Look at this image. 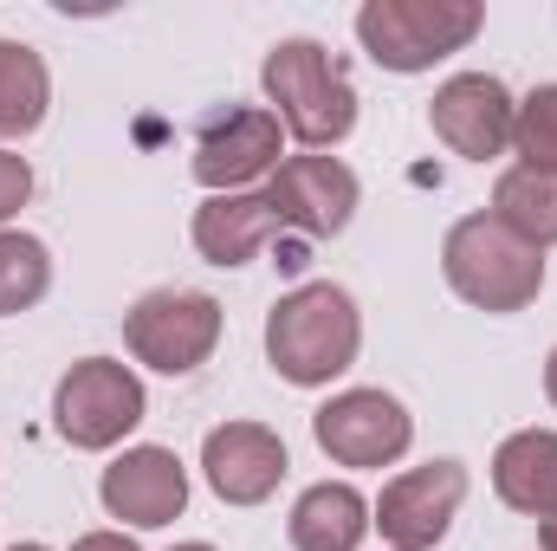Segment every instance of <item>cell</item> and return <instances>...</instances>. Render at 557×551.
<instances>
[{
  "label": "cell",
  "mask_w": 557,
  "mask_h": 551,
  "mask_svg": "<svg viewBox=\"0 0 557 551\" xmlns=\"http://www.w3.org/2000/svg\"><path fill=\"white\" fill-rule=\"evenodd\" d=\"M357 344H363V325H357V305L344 285H298L285 292L267 318V357L285 383L311 390V383H331L357 364Z\"/></svg>",
  "instance_id": "cell-1"
},
{
  "label": "cell",
  "mask_w": 557,
  "mask_h": 551,
  "mask_svg": "<svg viewBox=\"0 0 557 551\" xmlns=\"http://www.w3.org/2000/svg\"><path fill=\"white\" fill-rule=\"evenodd\" d=\"M267 98H273L278 124L298 143L324 149V143H344L357 124V91H350V72L331 46L318 39H278L267 52Z\"/></svg>",
  "instance_id": "cell-2"
},
{
  "label": "cell",
  "mask_w": 557,
  "mask_h": 551,
  "mask_svg": "<svg viewBox=\"0 0 557 551\" xmlns=\"http://www.w3.org/2000/svg\"><path fill=\"white\" fill-rule=\"evenodd\" d=\"M441 267H447V285L480 311H525L545 285V254L493 215L454 221L447 247H441Z\"/></svg>",
  "instance_id": "cell-3"
},
{
  "label": "cell",
  "mask_w": 557,
  "mask_h": 551,
  "mask_svg": "<svg viewBox=\"0 0 557 551\" xmlns=\"http://www.w3.org/2000/svg\"><path fill=\"white\" fill-rule=\"evenodd\" d=\"M480 20L486 13L473 0H370L357 13V39L389 72H428L434 59L460 52L480 33Z\"/></svg>",
  "instance_id": "cell-4"
},
{
  "label": "cell",
  "mask_w": 557,
  "mask_h": 551,
  "mask_svg": "<svg viewBox=\"0 0 557 551\" xmlns=\"http://www.w3.org/2000/svg\"><path fill=\"white\" fill-rule=\"evenodd\" d=\"M124 344L137 351V364L162 377H188L208 364V351L221 344V305L208 292H143L124 311Z\"/></svg>",
  "instance_id": "cell-5"
},
{
  "label": "cell",
  "mask_w": 557,
  "mask_h": 551,
  "mask_svg": "<svg viewBox=\"0 0 557 551\" xmlns=\"http://www.w3.org/2000/svg\"><path fill=\"white\" fill-rule=\"evenodd\" d=\"M52 421L72 448H111L143 421V383L111 357H85L59 377Z\"/></svg>",
  "instance_id": "cell-6"
},
{
  "label": "cell",
  "mask_w": 557,
  "mask_h": 551,
  "mask_svg": "<svg viewBox=\"0 0 557 551\" xmlns=\"http://www.w3.org/2000/svg\"><path fill=\"white\" fill-rule=\"evenodd\" d=\"M311 434L344 467H389L409 448L416 428H409V409L396 396H383V390H344V396H331L324 409L311 415Z\"/></svg>",
  "instance_id": "cell-7"
},
{
  "label": "cell",
  "mask_w": 557,
  "mask_h": 551,
  "mask_svg": "<svg viewBox=\"0 0 557 551\" xmlns=\"http://www.w3.org/2000/svg\"><path fill=\"white\" fill-rule=\"evenodd\" d=\"M467 500V467L460 461H428L416 474L389 480L383 500H376V526L396 551H434L447 539L454 513Z\"/></svg>",
  "instance_id": "cell-8"
},
{
  "label": "cell",
  "mask_w": 557,
  "mask_h": 551,
  "mask_svg": "<svg viewBox=\"0 0 557 551\" xmlns=\"http://www.w3.org/2000/svg\"><path fill=\"white\" fill-rule=\"evenodd\" d=\"M278 162V118L253 105H227L208 111L195 131V182L214 195H240V182L267 175Z\"/></svg>",
  "instance_id": "cell-9"
},
{
  "label": "cell",
  "mask_w": 557,
  "mask_h": 551,
  "mask_svg": "<svg viewBox=\"0 0 557 551\" xmlns=\"http://www.w3.org/2000/svg\"><path fill=\"white\" fill-rule=\"evenodd\" d=\"M512 118H519V105H512V91H506L493 72H460V78H447V85L434 91V105H428L434 137L447 143L454 156H467V162L499 156V149L512 143Z\"/></svg>",
  "instance_id": "cell-10"
},
{
  "label": "cell",
  "mask_w": 557,
  "mask_h": 551,
  "mask_svg": "<svg viewBox=\"0 0 557 551\" xmlns=\"http://www.w3.org/2000/svg\"><path fill=\"white\" fill-rule=\"evenodd\" d=\"M273 208L285 228H298L305 241L344 234L350 208H357V175L337 156H292L273 175Z\"/></svg>",
  "instance_id": "cell-11"
},
{
  "label": "cell",
  "mask_w": 557,
  "mask_h": 551,
  "mask_svg": "<svg viewBox=\"0 0 557 551\" xmlns=\"http://www.w3.org/2000/svg\"><path fill=\"white\" fill-rule=\"evenodd\" d=\"M201 467H208V487L227 506H260L285 480V441L260 421H221L201 441Z\"/></svg>",
  "instance_id": "cell-12"
},
{
  "label": "cell",
  "mask_w": 557,
  "mask_h": 551,
  "mask_svg": "<svg viewBox=\"0 0 557 551\" xmlns=\"http://www.w3.org/2000/svg\"><path fill=\"white\" fill-rule=\"evenodd\" d=\"M104 506L111 519H131V526H169L182 506H188V474L169 448H131L124 461L104 467Z\"/></svg>",
  "instance_id": "cell-13"
},
{
  "label": "cell",
  "mask_w": 557,
  "mask_h": 551,
  "mask_svg": "<svg viewBox=\"0 0 557 551\" xmlns=\"http://www.w3.org/2000/svg\"><path fill=\"white\" fill-rule=\"evenodd\" d=\"M278 234H285V221H278L273 195H208L195 208V247L214 267H247Z\"/></svg>",
  "instance_id": "cell-14"
},
{
  "label": "cell",
  "mask_w": 557,
  "mask_h": 551,
  "mask_svg": "<svg viewBox=\"0 0 557 551\" xmlns=\"http://www.w3.org/2000/svg\"><path fill=\"white\" fill-rule=\"evenodd\" d=\"M493 487L512 513L557 519V434L552 428H525L493 454Z\"/></svg>",
  "instance_id": "cell-15"
},
{
  "label": "cell",
  "mask_w": 557,
  "mask_h": 551,
  "mask_svg": "<svg viewBox=\"0 0 557 551\" xmlns=\"http://www.w3.org/2000/svg\"><path fill=\"white\" fill-rule=\"evenodd\" d=\"M363 532H370V506L344 480H324L292 506V546L298 551H357Z\"/></svg>",
  "instance_id": "cell-16"
},
{
  "label": "cell",
  "mask_w": 557,
  "mask_h": 551,
  "mask_svg": "<svg viewBox=\"0 0 557 551\" xmlns=\"http://www.w3.org/2000/svg\"><path fill=\"white\" fill-rule=\"evenodd\" d=\"M493 221H506L519 241H532L539 254L557 241V175L552 169H506L493 188Z\"/></svg>",
  "instance_id": "cell-17"
},
{
  "label": "cell",
  "mask_w": 557,
  "mask_h": 551,
  "mask_svg": "<svg viewBox=\"0 0 557 551\" xmlns=\"http://www.w3.org/2000/svg\"><path fill=\"white\" fill-rule=\"evenodd\" d=\"M46 65H39V52L33 46H20V39H0V137H26V131H39V118H46Z\"/></svg>",
  "instance_id": "cell-18"
},
{
  "label": "cell",
  "mask_w": 557,
  "mask_h": 551,
  "mask_svg": "<svg viewBox=\"0 0 557 551\" xmlns=\"http://www.w3.org/2000/svg\"><path fill=\"white\" fill-rule=\"evenodd\" d=\"M52 285V260L33 234H0V311H26L39 305Z\"/></svg>",
  "instance_id": "cell-19"
},
{
  "label": "cell",
  "mask_w": 557,
  "mask_h": 551,
  "mask_svg": "<svg viewBox=\"0 0 557 551\" xmlns=\"http://www.w3.org/2000/svg\"><path fill=\"white\" fill-rule=\"evenodd\" d=\"M512 143L525 156V169H552L557 175V85H539L519 118H512Z\"/></svg>",
  "instance_id": "cell-20"
},
{
  "label": "cell",
  "mask_w": 557,
  "mask_h": 551,
  "mask_svg": "<svg viewBox=\"0 0 557 551\" xmlns=\"http://www.w3.org/2000/svg\"><path fill=\"white\" fill-rule=\"evenodd\" d=\"M26 195H33V169H26V156H7V149H0V221L20 215Z\"/></svg>",
  "instance_id": "cell-21"
},
{
  "label": "cell",
  "mask_w": 557,
  "mask_h": 551,
  "mask_svg": "<svg viewBox=\"0 0 557 551\" xmlns=\"http://www.w3.org/2000/svg\"><path fill=\"white\" fill-rule=\"evenodd\" d=\"M72 551H137V546H131L124 532H85V539H78Z\"/></svg>",
  "instance_id": "cell-22"
},
{
  "label": "cell",
  "mask_w": 557,
  "mask_h": 551,
  "mask_svg": "<svg viewBox=\"0 0 557 551\" xmlns=\"http://www.w3.org/2000/svg\"><path fill=\"white\" fill-rule=\"evenodd\" d=\"M539 539H545V551H557V519H539Z\"/></svg>",
  "instance_id": "cell-23"
},
{
  "label": "cell",
  "mask_w": 557,
  "mask_h": 551,
  "mask_svg": "<svg viewBox=\"0 0 557 551\" xmlns=\"http://www.w3.org/2000/svg\"><path fill=\"white\" fill-rule=\"evenodd\" d=\"M545 396L557 403V351H552V364H545Z\"/></svg>",
  "instance_id": "cell-24"
},
{
  "label": "cell",
  "mask_w": 557,
  "mask_h": 551,
  "mask_svg": "<svg viewBox=\"0 0 557 551\" xmlns=\"http://www.w3.org/2000/svg\"><path fill=\"white\" fill-rule=\"evenodd\" d=\"M175 551H214V546H175Z\"/></svg>",
  "instance_id": "cell-25"
},
{
  "label": "cell",
  "mask_w": 557,
  "mask_h": 551,
  "mask_svg": "<svg viewBox=\"0 0 557 551\" xmlns=\"http://www.w3.org/2000/svg\"><path fill=\"white\" fill-rule=\"evenodd\" d=\"M13 551H46V546H13Z\"/></svg>",
  "instance_id": "cell-26"
}]
</instances>
